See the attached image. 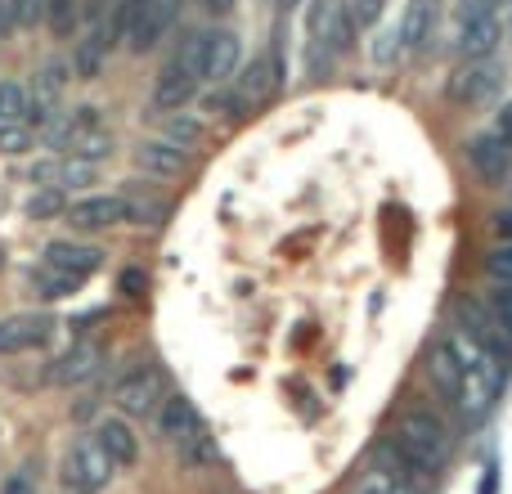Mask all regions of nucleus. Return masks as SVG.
I'll list each match as a JSON object with an SVG mask.
<instances>
[{"mask_svg": "<svg viewBox=\"0 0 512 494\" xmlns=\"http://www.w3.org/2000/svg\"><path fill=\"white\" fill-rule=\"evenodd\" d=\"M351 18H346V5L337 0H315L310 5V18H306V68L310 72H328V63L337 54L351 50Z\"/></svg>", "mask_w": 512, "mask_h": 494, "instance_id": "4", "label": "nucleus"}, {"mask_svg": "<svg viewBox=\"0 0 512 494\" xmlns=\"http://www.w3.org/2000/svg\"><path fill=\"white\" fill-rule=\"evenodd\" d=\"M117 288H122L126 297H144V288H149V279H144V270H122V279H117Z\"/></svg>", "mask_w": 512, "mask_h": 494, "instance_id": "37", "label": "nucleus"}, {"mask_svg": "<svg viewBox=\"0 0 512 494\" xmlns=\"http://www.w3.org/2000/svg\"><path fill=\"white\" fill-rule=\"evenodd\" d=\"M382 9H387V0H351L346 18H351V27H373L382 18Z\"/></svg>", "mask_w": 512, "mask_h": 494, "instance_id": "32", "label": "nucleus"}, {"mask_svg": "<svg viewBox=\"0 0 512 494\" xmlns=\"http://www.w3.org/2000/svg\"><path fill=\"white\" fill-rule=\"evenodd\" d=\"M0 494H36V481L27 477V472H14V477H5Z\"/></svg>", "mask_w": 512, "mask_h": 494, "instance_id": "38", "label": "nucleus"}, {"mask_svg": "<svg viewBox=\"0 0 512 494\" xmlns=\"http://www.w3.org/2000/svg\"><path fill=\"white\" fill-rule=\"evenodd\" d=\"M427 27H432V0H414V5L405 9V23H400V45L418 50V45L427 41Z\"/></svg>", "mask_w": 512, "mask_h": 494, "instance_id": "23", "label": "nucleus"}, {"mask_svg": "<svg viewBox=\"0 0 512 494\" xmlns=\"http://www.w3.org/2000/svg\"><path fill=\"white\" fill-rule=\"evenodd\" d=\"M32 288L41 292L45 301H59V297H72V292L81 288L77 274H63V270H50V265H41V270L32 274Z\"/></svg>", "mask_w": 512, "mask_h": 494, "instance_id": "24", "label": "nucleus"}, {"mask_svg": "<svg viewBox=\"0 0 512 494\" xmlns=\"http://www.w3.org/2000/svg\"><path fill=\"white\" fill-rule=\"evenodd\" d=\"M59 212H68V198H63V189H54V185H41L32 198H27V216H32V221H50V216H59Z\"/></svg>", "mask_w": 512, "mask_h": 494, "instance_id": "29", "label": "nucleus"}, {"mask_svg": "<svg viewBox=\"0 0 512 494\" xmlns=\"http://www.w3.org/2000/svg\"><path fill=\"white\" fill-rule=\"evenodd\" d=\"M468 162L481 180H504L508 167H512V144L504 135L486 131V135H472L468 140Z\"/></svg>", "mask_w": 512, "mask_h": 494, "instance_id": "13", "label": "nucleus"}, {"mask_svg": "<svg viewBox=\"0 0 512 494\" xmlns=\"http://www.w3.org/2000/svg\"><path fill=\"white\" fill-rule=\"evenodd\" d=\"M153 126L162 131V140L180 144V149H189V144L203 140V117L198 113H185V108H167V113H153Z\"/></svg>", "mask_w": 512, "mask_h": 494, "instance_id": "22", "label": "nucleus"}, {"mask_svg": "<svg viewBox=\"0 0 512 494\" xmlns=\"http://www.w3.org/2000/svg\"><path fill=\"white\" fill-rule=\"evenodd\" d=\"M162 396H167V382L158 369H135L113 387V405L122 409V418H153Z\"/></svg>", "mask_w": 512, "mask_h": 494, "instance_id": "8", "label": "nucleus"}, {"mask_svg": "<svg viewBox=\"0 0 512 494\" xmlns=\"http://www.w3.org/2000/svg\"><path fill=\"white\" fill-rule=\"evenodd\" d=\"M135 167L149 171V176H180V171L189 167V149H180V144L171 140H140L135 144Z\"/></svg>", "mask_w": 512, "mask_h": 494, "instance_id": "18", "label": "nucleus"}, {"mask_svg": "<svg viewBox=\"0 0 512 494\" xmlns=\"http://www.w3.org/2000/svg\"><path fill=\"white\" fill-rule=\"evenodd\" d=\"M243 63V41L239 32H230V27H212L207 32V45H203V81H230L234 72H239Z\"/></svg>", "mask_w": 512, "mask_h": 494, "instance_id": "11", "label": "nucleus"}, {"mask_svg": "<svg viewBox=\"0 0 512 494\" xmlns=\"http://www.w3.org/2000/svg\"><path fill=\"white\" fill-rule=\"evenodd\" d=\"M14 5H18V0H0V32H9V27H14Z\"/></svg>", "mask_w": 512, "mask_h": 494, "instance_id": "42", "label": "nucleus"}, {"mask_svg": "<svg viewBox=\"0 0 512 494\" xmlns=\"http://www.w3.org/2000/svg\"><path fill=\"white\" fill-rule=\"evenodd\" d=\"M203 5V14H212V18H225L234 9V0H198Z\"/></svg>", "mask_w": 512, "mask_h": 494, "instance_id": "40", "label": "nucleus"}, {"mask_svg": "<svg viewBox=\"0 0 512 494\" xmlns=\"http://www.w3.org/2000/svg\"><path fill=\"white\" fill-rule=\"evenodd\" d=\"M0 265H5V252H0Z\"/></svg>", "mask_w": 512, "mask_h": 494, "instance_id": "45", "label": "nucleus"}, {"mask_svg": "<svg viewBox=\"0 0 512 494\" xmlns=\"http://www.w3.org/2000/svg\"><path fill=\"white\" fill-rule=\"evenodd\" d=\"M95 441H99V450L113 459V468H131V463L140 459V441H135V432H131L126 418H104L99 432H95Z\"/></svg>", "mask_w": 512, "mask_h": 494, "instance_id": "20", "label": "nucleus"}, {"mask_svg": "<svg viewBox=\"0 0 512 494\" xmlns=\"http://www.w3.org/2000/svg\"><path fill=\"white\" fill-rule=\"evenodd\" d=\"M481 5H486V9H490V14H499V9H504V5H508V0H481Z\"/></svg>", "mask_w": 512, "mask_h": 494, "instance_id": "43", "label": "nucleus"}, {"mask_svg": "<svg viewBox=\"0 0 512 494\" xmlns=\"http://www.w3.org/2000/svg\"><path fill=\"white\" fill-rule=\"evenodd\" d=\"M274 90H279V63H274L270 54H256V59L243 63L230 81H221V90L212 95V108L216 113H225V117L256 113Z\"/></svg>", "mask_w": 512, "mask_h": 494, "instance_id": "3", "label": "nucleus"}, {"mask_svg": "<svg viewBox=\"0 0 512 494\" xmlns=\"http://www.w3.org/2000/svg\"><path fill=\"white\" fill-rule=\"evenodd\" d=\"M104 369V346L95 342H77L68 346V351L59 355V360L45 369V378L54 382V387H77V382H90L95 373Z\"/></svg>", "mask_w": 512, "mask_h": 494, "instance_id": "12", "label": "nucleus"}, {"mask_svg": "<svg viewBox=\"0 0 512 494\" xmlns=\"http://www.w3.org/2000/svg\"><path fill=\"white\" fill-rule=\"evenodd\" d=\"M45 23L54 36H72L81 23V0H45Z\"/></svg>", "mask_w": 512, "mask_h": 494, "instance_id": "26", "label": "nucleus"}, {"mask_svg": "<svg viewBox=\"0 0 512 494\" xmlns=\"http://www.w3.org/2000/svg\"><path fill=\"white\" fill-rule=\"evenodd\" d=\"M50 337H54L50 315H9V319H0V355L41 351Z\"/></svg>", "mask_w": 512, "mask_h": 494, "instance_id": "10", "label": "nucleus"}, {"mask_svg": "<svg viewBox=\"0 0 512 494\" xmlns=\"http://www.w3.org/2000/svg\"><path fill=\"white\" fill-rule=\"evenodd\" d=\"M153 418H158V441H167V445L189 441V436H194L198 427H203L198 409L189 405L185 396H162V405L153 409Z\"/></svg>", "mask_w": 512, "mask_h": 494, "instance_id": "16", "label": "nucleus"}, {"mask_svg": "<svg viewBox=\"0 0 512 494\" xmlns=\"http://www.w3.org/2000/svg\"><path fill=\"white\" fill-rule=\"evenodd\" d=\"M27 149H32V126H27V122L5 126V131H0V153H9V158H14V153H27Z\"/></svg>", "mask_w": 512, "mask_h": 494, "instance_id": "33", "label": "nucleus"}, {"mask_svg": "<svg viewBox=\"0 0 512 494\" xmlns=\"http://www.w3.org/2000/svg\"><path fill=\"white\" fill-rule=\"evenodd\" d=\"M18 122H27V90L18 86V81H5V86H0V131L18 126Z\"/></svg>", "mask_w": 512, "mask_h": 494, "instance_id": "27", "label": "nucleus"}, {"mask_svg": "<svg viewBox=\"0 0 512 494\" xmlns=\"http://www.w3.org/2000/svg\"><path fill=\"white\" fill-rule=\"evenodd\" d=\"M391 441H396V450H400V463H405L409 472H418V477H436V472L445 468V459H450V432H445V423L436 414H427V409H414V414L400 418Z\"/></svg>", "mask_w": 512, "mask_h": 494, "instance_id": "2", "label": "nucleus"}, {"mask_svg": "<svg viewBox=\"0 0 512 494\" xmlns=\"http://www.w3.org/2000/svg\"><path fill=\"white\" fill-rule=\"evenodd\" d=\"M355 494H409V486H405V477L400 472H382V468H373L369 477L355 486Z\"/></svg>", "mask_w": 512, "mask_h": 494, "instance_id": "30", "label": "nucleus"}, {"mask_svg": "<svg viewBox=\"0 0 512 494\" xmlns=\"http://www.w3.org/2000/svg\"><path fill=\"white\" fill-rule=\"evenodd\" d=\"M495 41H499V14H490L486 5L468 9V14H463V27H459V54L463 59L495 54Z\"/></svg>", "mask_w": 512, "mask_h": 494, "instance_id": "15", "label": "nucleus"}, {"mask_svg": "<svg viewBox=\"0 0 512 494\" xmlns=\"http://www.w3.org/2000/svg\"><path fill=\"white\" fill-rule=\"evenodd\" d=\"M113 459H108L104 450H99L95 436H81V441H72V450L63 454V481H68V490H90L99 494L113 481Z\"/></svg>", "mask_w": 512, "mask_h": 494, "instance_id": "5", "label": "nucleus"}, {"mask_svg": "<svg viewBox=\"0 0 512 494\" xmlns=\"http://www.w3.org/2000/svg\"><path fill=\"white\" fill-rule=\"evenodd\" d=\"M490 274H495V283H512V243H504L490 256Z\"/></svg>", "mask_w": 512, "mask_h": 494, "instance_id": "36", "label": "nucleus"}, {"mask_svg": "<svg viewBox=\"0 0 512 494\" xmlns=\"http://www.w3.org/2000/svg\"><path fill=\"white\" fill-rule=\"evenodd\" d=\"M72 230H113V225L131 221V198L122 194H95L68 207Z\"/></svg>", "mask_w": 512, "mask_h": 494, "instance_id": "9", "label": "nucleus"}, {"mask_svg": "<svg viewBox=\"0 0 512 494\" xmlns=\"http://www.w3.org/2000/svg\"><path fill=\"white\" fill-rule=\"evenodd\" d=\"M495 230H499V239L512 243V207H504V212L495 216Z\"/></svg>", "mask_w": 512, "mask_h": 494, "instance_id": "41", "label": "nucleus"}, {"mask_svg": "<svg viewBox=\"0 0 512 494\" xmlns=\"http://www.w3.org/2000/svg\"><path fill=\"white\" fill-rule=\"evenodd\" d=\"M63 86H68V68H63V63H45L32 81V95H27V122H36V126L50 122Z\"/></svg>", "mask_w": 512, "mask_h": 494, "instance_id": "14", "label": "nucleus"}, {"mask_svg": "<svg viewBox=\"0 0 512 494\" xmlns=\"http://www.w3.org/2000/svg\"><path fill=\"white\" fill-rule=\"evenodd\" d=\"M504 86V68L495 63V54H481V59H463L459 68L450 72V99L459 104H486V99L499 95Z\"/></svg>", "mask_w": 512, "mask_h": 494, "instance_id": "6", "label": "nucleus"}, {"mask_svg": "<svg viewBox=\"0 0 512 494\" xmlns=\"http://www.w3.org/2000/svg\"><path fill=\"white\" fill-rule=\"evenodd\" d=\"M459 328L472 337V342L481 346V351H486V355H495V360L508 369L512 337L504 333V324H499V319H495V310H490L486 301H472V297H463V301H459Z\"/></svg>", "mask_w": 512, "mask_h": 494, "instance_id": "7", "label": "nucleus"}, {"mask_svg": "<svg viewBox=\"0 0 512 494\" xmlns=\"http://www.w3.org/2000/svg\"><path fill=\"white\" fill-rule=\"evenodd\" d=\"M176 450H180V463H185V468H212V463L221 459V454H216V441L207 436V427H198V432L189 436V441H180Z\"/></svg>", "mask_w": 512, "mask_h": 494, "instance_id": "25", "label": "nucleus"}, {"mask_svg": "<svg viewBox=\"0 0 512 494\" xmlns=\"http://www.w3.org/2000/svg\"><path fill=\"white\" fill-rule=\"evenodd\" d=\"M45 265L50 270H63V274H77V279H86V274H95L99 265H104V252L90 243H72V239H54L45 247Z\"/></svg>", "mask_w": 512, "mask_h": 494, "instance_id": "17", "label": "nucleus"}, {"mask_svg": "<svg viewBox=\"0 0 512 494\" xmlns=\"http://www.w3.org/2000/svg\"><path fill=\"white\" fill-rule=\"evenodd\" d=\"M36 23H45V0H18L14 27H36Z\"/></svg>", "mask_w": 512, "mask_h": 494, "instance_id": "35", "label": "nucleus"}, {"mask_svg": "<svg viewBox=\"0 0 512 494\" xmlns=\"http://www.w3.org/2000/svg\"><path fill=\"white\" fill-rule=\"evenodd\" d=\"M104 59H108V50L95 41V36H86V41L77 45V72L81 77H95V72L104 68Z\"/></svg>", "mask_w": 512, "mask_h": 494, "instance_id": "31", "label": "nucleus"}, {"mask_svg": "<svg viewBox=\"0 0 512 494\" xmlns=\"http://www.w3.org/2000/svg\"><path fill=\"white\" fill-rule=\"evenodd\" d=\"M490 131H495V135H504V140L512 144V99H508L504 108H499V117H495V126H490Z\"/></svg>", "mask_w": 512, "mask_h": 494, "instance_id": "39", "label": "nucleus"}, {"mask_svg": "<svg viewBox=\"0 0 512 494\" xmlns=\"http://www.w3.org/2000/svg\"><path fill=\"white\" fill-rule=\"evenodd\" d=\"M68 494H90V490H68Z\"/></svg>", "mask_w": 512, "mask_h": 494, "instance_id": "44", "label": "nucleus"}, {"mask_svg": "<svg viewBox=\"0 0 512 494\" xmlns=\"http://www.w3.org/2000/svg\"><path fill=\"white\" fill-rule=\"evenodd\" d=\"M203 45H207V32H185L171 45L167 63L158 72V86H153V113L185 108L198 95V86H203Z\"/></svg>", "mask_w": 512, "mask_h": 494, "instance_id": "1", "label": "nucleus"}, {"mask_svg": "<svg viewBox=\"0 0 512 494\" xmlns=\"http://www.w3.org/2000/svg\"><path fill=\"white\" fill-rule=\"evenodd\" d=\"M490 310H495V319L504 324V333L512 337V283H499L495 297H490Z\"/></svg>", "mask_w": 512, "mask_h": 494, "instance_id": "34", "label": "nucleus"}, {"mask_svg": "<svg viewBox=\"0 0 512 494\" xmlns=\"http://www.w3.org/2000/svg\"><path fill=\"white\" fill-rule=\"evenodd\" d=\"M95 126H99V108H72V113H54L50 122L41 126V135H45V144H50V149L68 153V144L77 140V135L95 131Z\"/></svg>", "mask_w": 512, "mask_h": 494, "instance_id": "19", "label": "nucleus"}, {"mask_svg": "<svg viewBox=\"0 0 512 494\" xmlns=\"http://www.w3.org/2000/svg\"><path fill=\"white\" fill-rule=\"evenodd\" d=\"M427 373H432V382H436V391L441 396H459V382H463V360L454 355V346H450V337L445 342H436L432 351H427Z\"/></svg>", "mask_w": 512, "mask_h": 494, "instance_id": "21", "label": "nucleus"}, {"mask_svg": "<svg viewBox=\"0 0 512 494\" xmlns=\"http://www.w3.org/2000/svg\"><path fill=\"white\" fill-rule=\"evenodd\" d=\"M68 153H72V158H86V162H104L108 153H113V135L99 131V126H95V131L77 135V140L68 144Z\"/></svg>", "mask_w": 512, "mask_h": 494, "instance_id": "28", "label": "nucleus"}]
</instances>
